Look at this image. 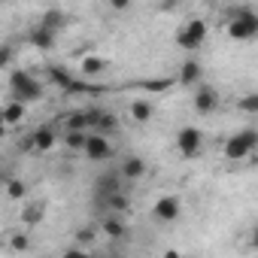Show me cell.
<instances>
[{"label":"cell","instance_id":"cell-1","mask_svg":"<svg viewBox=\"0 0 258 258\" xmlns=\"http://www.w3.org/2000/svg\"><path fill=\"white\" fill-rule=\"evenodd\" d=\"M10 100L13 103H34V100H40L43 97V85H40V79H34L28 70H13L10 73Z\"/></svg>","mask_w":258,"mask_h":258},{"label":"cell","instance_id":"cell-2","mask_svg":"<svg viewBox=\"0 0 258 258\" xmlns=\"http://www.w3.org/2000/svg\"><path fill=\"white\" fill-rule=\"evenodd\" d=\"M228 37L231 40H252L258 37V13L252 7H234L228 16Z\"/></svg>","mask_w":258,"mask_h":258},{"label":"cell","instance_id":"cell-3","mask_svg":"<svg viewBox=\"0 0 258 258\" xmlns=\"http://www.w3.org/2000/svg\"><path fill=\"white\" fill-rule=\"evenodd\" d=\"M255 146H258V131H255V127H246V131H240V134L228 137V143H225V158L240 161V158L252 155V152H255Z\"/></svg>","mask_w":258,"mask_h":258},{"label":"cell","instance_id":"cell-4","mask_svg":"<svg viewBox=\"0 0 258 258\" xmlns=\"http://www.w3.org/2000/svg\"><path fill=\"white\" fill-rule=\"evenodd\" d=\"M204 40H207V22H204V19L185 22V25L179 28V34H176V43H179L182 49H198Z\"/></svg>","mask_w":258,"mask_h":258},{"label":"cell","instance_id":"cell-5","mask_svg":"<svg viewBox=\"0 0 258 258\" xmlns=\"http://www.w3.org/2000/svg\"><path fill=\"white\" fill-rule=\"evenodd\" d=\"M201 146H204V134L198 131V127H179V134H176V149H179V155L182 158H195L198 152H201Z\"/></svg>","mask_w":258,"mask_h":258},{"label":"cell","instance_id":"cell-6","mask_svg":"<svg viewBox=\"0 0 258 258\" xmlns=\"http://www.w3.org/2000/svg\"><path fill=\"white\" fill-rule=\"evenodd\" d=\"M112 149L115 146H109V140L100 137V134H88L85 137V146H82V152H85L88 161H109L112 158Z\"/></svg>","mask_w":258,"mask_h":258},{"label":"cell","instance_id":"cell-7","mask_svg":"<svg viewBox=\"0 0 258 258\" xmlns=\"http://www.w3.org/2000/svg\"><path fill=\"white\" fill-rule=\"evenodd\" d=\"M179 213H182V204H179V198H173V195H164V198H158L155 201V207H152V216L158 219V222H176L179 219Z\"/></svg>","mask_w":258,"mask_h":258},{"label":"cell","instance_id":"cell-8","mask_svg":"<svg viewBox=\"0 0 258 258\" xmlns=\"http://www.w3.org/2000/svg\"><path fill=\"white\" fill-rule=\"evenodd\" d=\"M219 91L213 88V85H201L198 91H195V109L201 112V115H210V112H216L219 109Z\"/></svg>","mask_w":258,"mask_h":258},{"label":"cell","instance_id":"cell-9","mask_svg":"<svg viewBox=\"0 0 258 258\" xmlns=\"http://www.w3.org/2000/svg\"><path fill=\"white\" fill-rule=\"evenodd\" d=\"M112 195H121L118 191V173H103V176H97V182H94V198L103 204L106 198H112Z\"/></svg>","mask_w":258,"mask_h":258},{"label":"cell","instance_id":"cell-10","mask_svg":"<svg viewBox=\"0 0 258 258\" xmlns=\"http://www.w3.org/2000/svg\"><path fill=\"white\" fill-rule=\"evenodd\" d=\"M43 216H46V201H31V204H25V210H22V222H25L28 228L40 225Z\"/></svg>","mask_w":258,"mask_h":258},{"label":"cell","instance_id":"cell-11","mask_svg":"<svg viewBox=\"0 0 258 258\" xmlns=\"http://www.w3.org/2000/svg\"><path fill=\"white\" fill-rule=\"evenodd\" d=\"M28 40H31V46H34V49H40V52H49V49L55 46V34H52V31H46V28H40V25L28 34Z\"/></svg>","mask_w":258,"mask_h":258},{"label":"cell","instance_id":"cell-12","mask_svg":"<svg viewBox=\"0 0 258 258\" xmlns=\"http://www.w3.org/2000/svg\"><path fill=\"white\" fill-rule=\"evenodd\" d=\"M118 176L121 179H140V176H146V161L137 158V155H131V158L121 164V173Z\"/></svg>","mask_w":258,"mask_h":258},{"label":"cell","instance_id":"cell-13","mask_svg":"<svg viewBox=\"0 0 258 258\" xmlns=\"http://www.w3.org/2000/svg\"><path fill=\"white\" fill-rule=\"evenodd\" d=\"M201 76H204V67L198 61H185L179 67V82L182 85H195V82H201Z\"/></svg>","mask_w":258,"mask_h":258},{"label":"cell","instance_id":"cell-14","mask_svg":"<svg viewBox=\"0 0 258 258\" xmlns=\"http://www.w3.org/2000/svg\"><path fill=\"white\" fill-rule=\"evenodd\" d=\"M31 146L40 149V152H49V149L55 146V131H52V127H40V131H34Z\"/></svg>","mask_w":258,"mask_h":258},{"label":"cell","instance_id":"cell-15","mask_svg":"<svg viewBox=\"0 0 258 258\" xmlns=\"http://www.w3.org/2000/svg\"><path fill=\"white\" fill-rule=\"evenodd\" d=\"M100 228H103V234L112 237V240H121V237H124V222H121V216H106V219H100Z\"/></svg>","mask_w":258,"mask_h":258},{"label":"cell","instance_id":"cell-16","mask_svg":"<svg viewBox=\"0 0 258 258\" xmlns=\"http://www.w3.org/2000/svg\"><path fill=\"white\" fill-rule=\"evenodd\" d=\"M22 118H25V106L22 103H13L10 100L4 109H0V124H19Z\"/></svg>","mask_w":258,"mask_h":258},{"label":"cell","instance_id":"cell-17","mask_svg":"<svg viewBox=\"0 0 258 258\" xmlns=\"http://www.w3.org/2000/svg\"><path fill=\"white\" fill-rule=\"evenodd\" d=\"M40 28H46V31H52V34H58V28L64 25V13L61 10H46L43 16H40V22H37Z\"/></svg>","mask_w":258,"mask_h":258},{"label":"cell","instance_id":"cell-18","mask_svg":"<svg viewBox=\"0 0 258 258\" xmlns=\"http://www.w3.org/2000/svg\"><path fill=\"white\" fill-rule=\"evenodd\" d=\"M115 127H118V118H115L112 112H100V118H97V124H94V134L106 137L109 131H115Z\"/></svg>","mask_w":258,"mask_h":258},{"label":"cell","instance_id":"cell-19","mask_svg":"<svg viewBox=\"0 0 258 258\" xmlns=\"http://www.w3.org/2000/svg\"><path fill=\"white\" fill-rule=\"evenodd\" d=\"M131 118L140 121V124L149 121V118H152V103H149V100H134V103H131Z\"/></svg>","mask_w":258,"mask_h":258},{"label":"cell","instance_id":"cell-20","mask_svg":"<svg viewBox=\"0 0 258 258\" xmlns=\"http://www.w3.org/2000/svg\"><path fill=\"white\" fill-rule=\"evenodd\" d=\"M64 124H67V131H82V134H88V118H85V109H82V112H70V115L64 118Z\"/></svg>","mask_w":258,"mask_h":258},{"label":"cell","instance_id":"cell-21","mask_svg":"<svg viewBox=\"0 0 258 258\" xmlns=\"http://www.w3.org/2000/svg\"><path fill=\"white\" fill-rule=\"evenodd\" d=\"M103 67H106V61H103V58H94V55L82 58V64H79V70H82L85 76H97V73H100Z\"/></svg>","mask_w":258,"mask_h":258},{"label":"cell","instance_id":"cell-22","mask_svg":"<svg viewBox=\"0 0 258 258\" xmlns=\"http://www.w3.org/2000/svg\"><path fill=\"white\" fill-rule=\"evenodd\" d=\"M28 195V185L22 182V179H10L7 182V198H13V201H22Z\"/></svg>","mask_w":258,"mask_h":258},{"label":"cell","instance_id":"cell-23","mask_svg":"<svg viewBox=\"0 0 258 258\" xmlns=\"http://www.w3.org/2000/svg\"><path fill=\"white\" fill-rule=\"evenodd\" d=\"M49 73H52V82H55V85H61V88H64V91H67V85H70V82H73V76H70V73H67V70H64V67H52V70H49Z\"/></svg>","mask_w":258,"mask_h":258},{"label":"cell","instance_id":"cell-24","mask_svg":"<svg viewBox=\"0 0 258 258\" xmlns=\"http://www.w3.org/2000/svg\"><path fill=\"white\" fill-rule=\"evenodd\" d=\"M10 249L28 252V249H31V237H28V234H10Z\"/></svg>","mask_w":258,"mask_h":258},{"label":"cell","instance_id":"cell-25","mask_svg":"<svg viewBox=\"0 0 258 258\" xmlns=\"http://www.w3.org/2000/svg\"><path fill=\"white\" fill-rule=\"evenodd\" d=\"M85 137H88V134H82V131H67L64 146H70V149H82V146H85Z\"/></svg>","mask_w":258,"mask_h":258},{"label":"cell","instance_id":"cell-26","mask_svg":"<svg viewBox=\"0 0 258 258\" xmlns=\"http://www.w3.org/2000/svg\"><path fill=\"white\" fill-rule=\"evenodd\" d=\"M170 85H173L170 79H149V82H143V88H146V91H167Z\"/></svg>","mask_w":258,"mask_h":258},{"label":"cell","instance_id":"cell-27","mask_svg":"<svg viewBox=\"0 0 258 258\" xmlns=\"http://www.w3.org/2000/svg\"><path fill=\"white\" fill-rule=\"evenodd\" d=\"M240 106H243L246 112H258V94H246V97L240 100Z\"/></svg>","mask_w":258,"mask_h":258},{"label":"cell","instance_id":"cell-28","mask_svg":"<svg viewBox=\"0 0 258 258\" xmlns=\"http://www.w3.org/2000/svg\"><path fill=\"white\" fill-rule=\"evenodd\" d=\"M10 61H13V46H0V70H4V67H10Z\"/></svg>","mask_w":258,"mask_h":258},{"label":"cell","instance_id":"cell-29","mask_svg":"<svg viewBox=\"0 0 258 258\" xmlns=\"http://www.w3.org/2000/svg\"><path fill=\"white\" fill-rule=\"evenodd\" d=\"M76 243H94V228H79L76 231Z\"/></svg>","mask_w":258,"mask_h":258},{"label":"cell","instance_id":"cell-30","mask_svg":"<svg viewBox=\"0 0 258 258\" xmlns=\"http://www.w3.org/2000/svg\"><path fill=\"white\" fill-rule=\"evenodd\" d=\"M61 258H91L85 249H79V246H70V249H64L61 252Z\"/></svg>","mask_w":258,"mask_h":258},{"label":"cell","instance_id":"cell-31","mask_svg":"<svg viewBox=\"0 0 258 258\" xmlns=\"http://www.w3.org/2000/svg\"><path fill=\"white\" fill-rule=\"evenodd\" d=\"M164 258H182L179 252H164Z\"/></svg>","mask_w":258,"mask_h":258},{"label":"cell","instance_id":"cell-32","mask_svg":"<svg viewBox=\"0 0 258 258\" xmlns=\"http://www.w3.org/2000/svg\"><path fill=\"white\" fill-rule=\"evenodd\" d=\"M182 258H195V255H182Z\"/></svg>","mask_w":258,"mask_h":258}]
</instances>
